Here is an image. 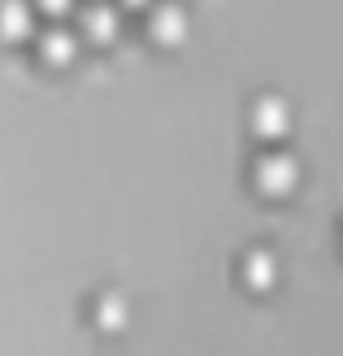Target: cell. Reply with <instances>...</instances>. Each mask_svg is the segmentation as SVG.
<instances>
[{
  "instance_id": "cell-1",
  "label": "cell",
  "mask_w": 343,
  "mask_h": 356,
  "mask_svg": "<svg viewBox=\"0 0 343 356\" xmlns=\"http://www.w3.org/2000/svg\"><path fill=\"white\" fill-rule=\"evenodd\" d=\"M252 187H257V195H265V200H287V195H296V187H300V161L292 152H278V148L261 152L257 165H252Z\"/></svg>"
},
{
  "instance_id": "cell-2",
  "label": "cell",
  "mask_w": 343,
  "mask_h": 356,
  "mask_svg": "<svg viewBox=\"0 0 343 356\" xmlns=\"http://www.w3.org/2000/svg\"><path fill=\"white\" fill-rule=\"evenodd\" d=\"M31 40H35V52H40V61H44V65H52V70L74 65V61H79V52H83L79 31H70L61 17H57V22H48L40 35H31Z\"/></svg>"
},
{
  "instance_id": "cell-3",
  "label": "cell",
  "mask_w": 343,
  "mask_h": 356,
  "mask_svg": "<svg viewBox=\"0 0 343 356\" xmlns=\"http://www.w3.org/2000/svg\"><path fill=\"white\" fill-rule=\"evenodd\" d=\"M248 122H252V135H257L261 144H278V139L292 135V104L282 96H261L252 104Z\"/></svg>"
},
{
  "instance_id": "cell-4",
  "label": "cell",
  "mask_w": 343,
  "mask_h": 356,
  "mask_svg": "<svg viewBox=\"0 0 343 356\" xmlns=\"http://www.w3.org/2000/svg\"><path fill=\"white\" fill-rule=\"evenodd\" d=\"M187 31H191V22H187V9L178 5V0H152L148 5V35L161 44V48H178L187 40Z\"/></svg>"
},
{
  "instance_id": "cell-5",
  "label": "cell",
  "mask_w": 343,
  "mask_h": 356,
  "mask_svg": "<svg viewBox=\"0 0 343 356\" xmlns=\"http://www.w3.org/2000/svg\"><path fill=\"white\" fill-rule=\"evenodd\" d=\"M118 31H122V13H118V5H104V0H96V5L79 9V40H83V44L104 48V44L118 40Z\"/></svg>"
},
{
  "instance_id": "cell-6",
  "label": "cell",
  "mask_w": 343,
  "mask_h": 356,
  "mask_svg": "<svg viewBox=\"0 0 343 356\" xmlns=\"http://www.w3.org/2000/svg\"><path fill=\"white\" fill-rule=\"evenodd\" d=\"M35 35V5L31 0H0V40L26 44Z\"/></svg>"
},
{
  "instance_id": "cell-7",
  "label": "cell",
  "mask_w": 343,
  "mask_h": 356,
  "mask_svg": "<svg viewBox=\"0 0 343 356\" xmlns=\"http://www.w3.org/2000/svg\"><path fill=\"white\" fill-rule=\"evenodd\" d=\"M239 278H244V287L248 291H274V282H278V261L274 252H265V248H252V252L239 261Z\"/></svg>"
},
{
  "instance_id": "cell-8",
  "label": "cell",
  "mask_w": 343,
  "mask_h": 356,
  "mask_svg": "<svg viewBox=\"0 0 343 356\" xmlns=\"http://www.w3.org/2000/svg\"><path fill=\"white\" fill-rule=\"evenodd\" d=\"M92 322H96L100 330L118 334L126 322H131V305H126L118 291H104V296H96V300H92Z\"/></svg>"
},
{
  "instance_id": "cell-9",
  "label": "cell",
  "mask_w": 343,
  "mask_h": 356,
  "mask_svg": "<svg viewBox=\"0 0 343 356\" xmlns=\"http://www.w3.org/2000/svg\"><path fill=\"white\" fill-rule=\"evenodd\" d=\"M31 5H35V13H44V17L57 22V17H65V13L79 9V0H31Z\"/></svg>"
},
{
  "instance_id": "cell-10",
  "label": "cell",
  "mask_w": 343,
  "mask_h": 356,
  "mask_svg": "<svg viewBox=\"0 0 343 356\" xmlns=\"http://www.w3.org/2000/svg\"><path fill=\"white\" fill-rule=\"evenodd\" d=\"M152 0H122V9H148Z\"/></svg>"
}]
</instances>
